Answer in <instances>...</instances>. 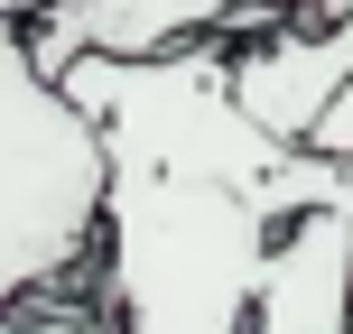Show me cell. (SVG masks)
Listing matches in <instances>:
<instances>
[{"label": "cell", "instance_id": "9", "mask_svg": "<svg viewBox=\"0 0 353 334\" xmlns=\"http://www.w3.org/2000/svg\"><path fill=\"white\" fill-rule=\"evenodd\" d=\"M344 205H353V167H344Z\"/></svg>", "mask_w": 353, "mask_h": 334}, {"label": "cell", "instance_id": "4", "mask_svg": "<svg viewBox=\"0 0 353 334\" xmlns=\"http://www.w3.org/2000/svg\"><path fill=\"white\" fill-rule=\"evenodd\" d=\"M353 84V10L335 19H270L261 37H232V103L279 140H307L316 112Z\"/></svg>", "mask_w": 353, "mask_h": 334}, {"label": "cell", "instance_id": "5", "mask_svg": "<svg viewBox=\"0 0 353 334\" xmlns=\"http://www.w3.org/2000/svg\"><path fill=\"white\" fill-rule=\"evenodd\" d=\"M251 334H353V205H298L261 260Z\"/></svg>", "mask_w": 353, "mask_h": 334}, {"label": "cell", "instance_id": "8", "mask_svg": "<svg viewBox=\"0 0 353 334\" xmlns=\"http://www.w3.org/2000/svg\"><path fill=\"white\" fill-rule=\"evenodd\" d=\"M0 10H10V19H28V10H37V0H0Z\"/></svg>", "mask_w": 353, "mask_h": 334}, {"label": "cell", "instance_id": "6", "mask_svg": "<svg viewBox=\"0 0 353 334\" xmlns=\"http://www.w3.org/2000/svg\"><path fill=\"white\" fill-rule=\"evenodd\" d=\"M307 140H316V149H325V158H344V167H353V84H344V93H335V103H325V112H316V130H307Z\"/></svg>", "mask_w": 353, "mask_h": 334}, {"label": "cell", "instance_id": "7", "mask_svg": "<svg viewBox=\"0 0 353 334\" xmlns=\"http://www.w3.org/2000/svg\"><path fill=\"white\" fill-rule=\"evenodd\" d=\"M298 19H335V10H353V0H288Z\"/></svg>", "mask_w": 353, "mask_h": 334}, {"label": "cell", "instance_id": "2", "mask_svg": "<svg viewBox=\"0 0 353 334\" xmlns=\"http://www.w3.org/2000/svg\"><path fill=\"white\" fill-rule=\"evenodd\" d=\"M103 176V121L28 56V19L0 10V298H93Z\"/></svg>", "mask_w": 353, "mask_h": 334}, {"label": "cell", "instance_id": "1", "mask_svg": "<svg viewBox=\"0 0 353 334\" xmlns=\"http://www.w3.org/2000/svg\"><path fill=\"white\" fill-rule=\"evenodd\" d=\"M65 93L103 121L112 158L93 251L112 334H251L279 223L344 195V158L279 140L232 103V37L168 56H74Z\"/></svg>", "mask_w": 353, "mask_h": 334}, {"label": "cell", "instance_id": "3", "mask_svg": "<svg viewBox=\"0 0 353 334\" xmlns=\"http://www.w3.org/2000/svg\"><path fill=\"white\" fill-rule=\"evenodd\" d=\"M251 10L298 19L288 0H37L28 56L47 74H65L74 56H168L195 37H251Z\"/></svg>", "mask_w": 353, "mask_h": 334}]
</instances>
